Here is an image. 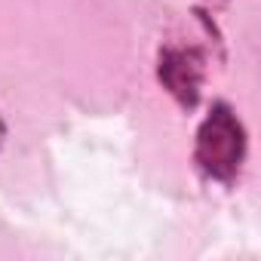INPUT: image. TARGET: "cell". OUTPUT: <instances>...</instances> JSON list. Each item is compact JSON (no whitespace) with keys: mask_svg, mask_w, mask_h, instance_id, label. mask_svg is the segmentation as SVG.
<instances>
[{"mask_svg":"<svg viewBox=\"0 0 261 261\" xmlns=\"http://www.w3.org/2000/svg\"><path fill=\"white\" fill-rule=\"evenodd\" d=\"M206 71H209V59L203 46L166 43L157 53V83L185 114L197 111L206 86Z\"/></svg>","mask_w":261,"mask_h":261,"instance_id":"obj_2","label":"cell"},{"mask_svg":"<svg viewBox=\"0 0 261 261\" xmlns=\"http://www.w3.org/2000/svg\"><path fill=\"white\" fill-rule=\"evenodd\" d=\"M7 145V120H4V114H0V148Z\"/></svg>","mask_w":261,"mask_h":261,"instance_id":"obj_3","label":"cell"},{"mask_svg":"<svg viewBox=\"0 0 261 261\" xmlns=\"http://www.w3.org/2000/svg\"><path fill=\"white\" fill-rule=\"evenodd\" d=\"M249 154V133L233 105L212 101L206 117L197 126L194 136V163L197 169L218 185H233L243 172Z\"/></svg>","mask_w":261,"mask_h":261,"instance_id":"obj_1","label":"cell"},{"mask_svg":"<svg viewBox=\"0 0 261 261\" xmlns=\"http://www.w3.org/2000/svg\"><path fill=\"white\" fill-rule=\"evenodd\" d=\"M206 4H215V7H224V4H227V0H206Z\"/></svg>","mask_w":261,"mask_h":261,"instance_id":"obj_4","label":"cell"}]
</instances>
